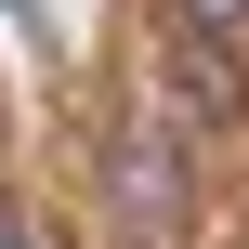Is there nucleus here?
<instances>
[{
  "instance_id": "obj_1",
  "label": "nucleus",
  "mask_w": 249,
  "mask_h": 249,
  "mask_svg": "<svg viewBox=\"0 0 249 249\" xmlns=\"http://www.w3.org/2000/svg\"><path fill=\"white\" fill-rule=\"evenodd\" d=\"M158 79H171L184 131H236L249 118V53H223V39H158Z\"/></svg>"
},
{
  "instance_id": "obj_2",
  "label": "nucleus",
  "mask_w": 249,
  "mask_h": 249,
  "mask_svg": "<svg viewBox=\"0 0 249 249\" xmlns=\"http://www.w3.org/2000/svg\"><path fill=\"white\" fill-rule=\"evenodd\" d=\"M118 197H131L158 236L184 223V171H171V144H158V131H144V144H118Z\"/></svg>"
},
{
  "instance_id": "obj_3",
  "label": "nucleus",
  "mask_w": 249,
  "mask_h": 249,
  "mask_svg": "<svg viewBox=\"0 0 249 249\" xmlns=\"http://www.w3.org/2000/svg\"><path fill=\"white\" fill-rule=\"evenodd\" d=\"M171 39H223V53H249V0H171Z\"/></svg>"
},
{
  "instance_id": "obj_4",
  "label": "nucleus",
  "mask_w": 249,
  "mask_h": 249,
  "mask_svg": "<svg viewBox=\"0 0 249 249\" xmlns=\"http://www.w3.org/2000/svg\"><path fill=\"white\" fill-rule=\"evenodd\" d=\"M0 249H39V236H26V223H13V197H0Z\"/></svg>"
}]
</instances>
